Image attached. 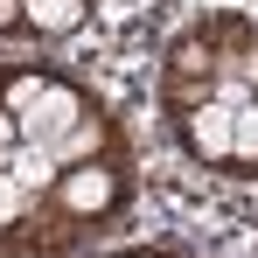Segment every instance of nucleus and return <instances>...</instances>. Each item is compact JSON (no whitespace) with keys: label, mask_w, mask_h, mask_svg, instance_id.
<instances>
[{"label":"nucleus","mask_w":258,"mask_h":258,"mask_svg":"<svg viewBox=\"0 0 258 258\" xmlns=\"http://www.w3.org/2000/svg\"><path fill=\"white\" fill-rule=\"evenodd\" d=\"M216 77H223V56H216L210 28L188 21L168 42V56H161V112H181L196 98H216Z\"/></svg>","instance_id":"nucleus-1"},{"label":"nucleus","mask_w":258,"mask_h":258,"mask_svg":"<svg viewBox=\"0 0 258 258\" xmlns=\"http://www.w3.org/2000/svg\"><path fill=\"white\" fill-rule=\"evenodd\" d=\"M168 133L181 140V154H188L196 168L230 174V105H223V98H196V105L168 112Z\"/></svg>","instance_id":"nucleus-2"},{"label":"nucleus","mask_w":258,"mask_h":258,"mask_svg":"<svg viewBox=\"0 0 258 258\" xmlns=\"http://www.w3.org/2000/svg\"><path fill=\"white\" fill-rule=\"evenodd\" d=\"M91 14H98V0H21V21L35 42H70Z\"/></svg>","instance_id":"nucleus-3"},{"label":"nucleus","mask_w":258,"mask_h":258,"mask_svg":"<svg viewBox=\"0 0 258 258\" xmlns=\"http://www.w3.org/2000/svg\"><path fill=\"white\" fill-rule=\"evenodd\" d=\"M230 174L258 181V98L230 105Z\"/></svg>","instance_id":"nucleus-4"},{"label":"nucleus","mask_w":258,"mask_h":258,"mask_svg":"<svg viewBox=\"0 0 258 258\" xmlns=\"http://www.w3.org/2000/svg\"><path fill=\"white\" fill-rule=\"evenodd\" d=\"M0 35H28V21H21V0H0Z\"/></svg>","instance_id":"nucleus-5"},{"label":"nucleus","mask_w":258,"mask_h":258,"mask_svg":"<svg viewBox=\"0 0 258 258\" xmlns=\"http://www.w3.org/2000/svg\"><path fill=\"white\" fill-rule=\"evenodd\" d=\"M112 258H174V251H147V244H133V251H112Z\"/></svg>","instance_id":"nucleus-6"}]
</instances>
